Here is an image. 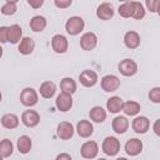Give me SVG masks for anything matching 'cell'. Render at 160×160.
Wrapping results in <instances>:
<instances>
[{
  "instance_id": "1",
  "label": "cell",
  "mask_w": 160,
  "mask_h": 160,
  "mask_svg": "<svg viewBox=\"0 0 160 160\" xmlns=\"http://www.w3.org/2000/svg\"><path fill=\"white\" fill-rule=\"evenodd\" d=\"M85 28V21L80 16H71L65 22V30L69 35H79Z\"/></svg>"
},
{
  "instance_id": "2",
  "label": "cell",
  "mask_w": 160,
  "mask_h": 160,
  "mask_svg": "<svg viewBox=\"0 0 160 160\" xmlns=\"http://www.w3.org/2000/svg\"><path fill=\"white\" fill-rule=\"evenodd\" d=\"M20 101L24 106H34L38 104L39 101V95H38V91L32 88H25L21 90L20 92Z\"/></svg>"
},
{
  "instance_id": "3",
  "label": "cell",
  "mask_w": 160,
  "mask_h": 160,
  "mask_svg": "<svg viewBox=\"0 0 160 160\" xmlns=\"http://www.w3.org/2000/svg\"><path fill=\"white\" fill-rule=\"evenodd\" d=\"M102 151L109 156H115L120 151V141L115 136H106L101 145Z\"/></svg>"
},
{
  "instance_id": "4",
  "label": "cell",
  "mask_w": 160,
  "mask_h": 160,
  "mask_svg": "<svg viewBox=\"0 0 160 160\" xmlns=\"http://www.w3.org/2000/svg\"><path fill=\"white\" fill-rule=\"evenodd\" d=\"M99 154V145L94 140L85 141L80 148V155L84 159H95Z\"/></svg>"
},
{
  "instance_id": "5",
  "label": "cell",
  "mask_w": 160,
  "mask_h": 160,
  "mask_svg": "<svg viewBox=\"0 0 160 160\" xmlns=\"http://www.w3.org/2000/svg\"><path fill=\"white\" fill-rule=\"evenodd\" d=\"M101 89L106 92H112V91H116L120 86V79L116 76V75H112V74H109V75H105L101 81Z\"/></svg>"
},
{
  "instance_id": "6",
  "label": "cell",
  "mask_w": 160,
  "mask_h": 160,
  "mask_svg": "<svg viewBox=\"0 0 160 160\" xmlns=\"http://www.w3.org/2000/svg\"><path fill=\"white\" fill-rule=\"evenodd\" d=\"M118 69L124 76H132L138 72V64L132 59H124L119 62Z\"/></svg>"
},
{
  "instance_id": "7",
  "label": "cell",
  "mask_w": 160,
  "mask_h": 160,
  "mask_svg": "<svg viewBox=\"0 0 160 160\" xmlns=\"http://www.w3.org/2000/svg\"><path fill=\"white\" fill-rule=\"evenodd\" d=\"M51 48L55 52L58 54H64L68 51L69 49V41L66 39V36L61 35V34H56L52 36L51 39Z\"/></svg>"
},
{
  "instance_id": "8",
  "label": "cell",
  "mask_w": 160,
  "mask_h": 160,
  "mask_svg": "<svg viewBox=\"0 0 160 160\" xmlns=\"http://www.w3.org/2000/svg\"><path fill=\"white\" fill-rule=\"evenodd\" d=\"M98 45V36L95 35V32H85L81 35L80 38V46L82 50L85 51H91L96 48Z\"/></svg>"
},
{
  "instance_id": "9",
  "label": "cell",
  "mask_w": 160,
  "mask_h": 160,
  "mask_svg": "<svg viewBox=\"0 0 160 160\" xmlns=\"http://www.w3.org/2000/svg\"><path fill=\"white\" fill-rule=\"evenodd\" d=\"M21 122L26 128H35L40 122V115L36 110H25L21 114Z\"/></svg>"
},
{
  "instance_id": "10",
  "label": "cell",
  "mask_w": 160,
  "mask_h": 160,
  "mask_svg": "<svg viewBox=\"0 0 160 160\" xmlns=\"http://www.w3.org/2000/svg\"><path fill=\"white\" fill-rule=\"evenodd\" d=\"M74 132H75L74 125L69 121H61V122H59V125L56 128V134L61 140L71 139L74 136Z\"/></svg>"
},
{
  "instance_id": "11",
  "label": "cell",
  "mask_w": 160,
  "mask_h": 160,
  "mask_svg": "<svg viewBox=\"0 0 160 160\" xmlns=\"http://www.w3.org/2000/svg\"><path fill=\"white\" fill-rule=\"evenodd\" d=\"M79 81L85 88H91L98 82V74L94 70H82L79 75Z\"/></svg>"
},
{
  "instance_id": "12",
  "label": "cell",
  "mask_w": 160,
  "mask_h": 160,
  "mask_svg": "<svg viewBox=\"0 0 160 160\" xmlns=\"http://www.w3.org/2000/svg\"><path fill=\"white\" fill-rule=\"evenodd\" d=\"M115 14L114 5L110 2H101L96 9V16L100 20H110Z\"/></svg>"
},
{
  "instance_id": "13",
  "label": "cell",
  "mask_w": 160,
  "mask_h": 160,
  "mask_svg": "<svg viewBox=\"0 0 160 160\" xmlns=\"http://www.w3.org/2000/svg\"><path fill=\"white\" fill-rule=\"evenodd\" d=\"M142 141L140 139H136V138H132V139H129L125 144V151L128 155L130 156H136L139 155L141 151H142Z\"/></svg>"
},
{
  "instance_id": "14",
  "label": "cell",
  "mask_w": 160,
  "mask_h": 160,
  "mask_svg": "<svg viewBox=\"0 0 160 160\" xmlns=\"http://www.w3.org/2000/svg\"><path fill=\"white\" fill-rule=\"evenodd\" d=\"M72 96L71 95H68V94H59L56 100H55V105L58 108V110L65 112V111H69L71 108H72Z\"/></svg>"
},
{
  "instance_id": "15",
  "label": "cell",
  "mask_w": 160,
  "mask_h": 160,
  "mask_svg": "<svg viewBox=\"0 0 160 160\" xmlns=\"http://www.w3.org/2000/svg\"><path fill=\"white\" fill-rule=\"evenodd\" d=\"M131 128L136 134H145L150 128V120L146 116H136L131 122Z\"/></svg>"
},
{
  "instance_id": "16",
  "label": "cell",
  "mask_w": 160,
  "mask_h": 160,
  "mask_svg": "<svg viewBox=\"0 0 160 160\" xmlns=\"http://www.w3.org/2000/svg\"><path fill=\"white\" fill-rule=\"evenodd\" d=\"M22 39V29L18 24H12L8 26V42L18 44Z\"/></svg>"
},
{
  "instance_id": "17",
  "label": "cell",
  "mask_w": 160,
  "mask_h": 160,
  "mask_svg": "<svg viewBox=\"0 0 160 160\" xmlns=\"http://www.w3.org/2000/svg\"><path fill=\"white\" fill-rule=\"evenodd\" d=\"M75 130H76V132L79 134L80 138H89L94 132V126H92L91 121H89V120H80L76 124Z\"/></svg>"
},
{
  "instance_id": "18",
  "label": "cell",
  "mask_w": 160,
  "mask_h": 160,
  "mask_svg": "<svg viewBox=\"0 0 160 160\" xmlns=\"http://www.w3.org/2000/svg\"><path fill=\"white\" fill-rule=\"evenodd\" d=\"M124 44L128 49H136L140 46V35L134 31V30H130V31H126L125 35H124Z\"/></svg>"
},
{
  "instance_id": "19",
  "label": "cell",
  "mask_w": 160,
  "mask_h": 160,
  "mask_svg": "<svg viewBox=\"0 0 160 160\" xmlns=\"http://www.w3.org/2000/svg\"><path fill=\"white\" fill-rule=\"evenodd\" d=\"M111 126L116 134H124L129 129V120L126 119V116H121V115L115 116L112 119Z\"/></svg>"
},
{
  "instance_id": "20",
  "label": "cell",
  "mask_w": 160,
  "mask_h": 160,
  "mask_svg": "<svg viewBox=\"0 0 160 160\" xmlns=\"http://www.w3.org/2000/svg\"><path fill=\"white\" fill-rule=\"evenodd\" d=\"M39 92L40 95L44 98V99H51L55 92H56V85L54 81H50V80H46L44 82H41L40 85V89H39Z\"/></svg>"
},
{
  "instance_id": "21",
  "label": "cell",
  "mask_w": 160,
  "mask_h": 160,
  "mask_svg": "<svg viewBox=\"0 0 160 160\" xmlns=\"http://www.w3.org/2000/svg\"><path fill=\"white\" fill-rule=\"evenodd\" d=\"M34 49H35V41L29 36L22 38L19 42V46H18L19 52L22 55H30L34 51Z\"/></svg>"
},
{
  "instance_id": "22",
  "label": "cell",
  "mask_w": 160,
  "mask_h": 160,
  "mask_svg": "<svg viewBox=\"0 0 160 160\" xmlns=\"http://www.w3.org/2000/svg\"><path fill=\"white\" fill-rule=\"evenodd\" d=\"M0 122L5 129L12 130V129H16L19 126V118H18V115H15L12 112H8V114H4L1 116Z\"/></svg>"
},
{
  "instance_id": "23",
  "label": "cell",
  "mask_w": 160,
  "mask_h": 160,
  "mask_svg": "<svg viewBox=\"0 0 160 160\" xmlns=\"http://www.w3.org/2000/svg\"><path fill=\"white\" fill-rule=\"evenodd\" d=\"M46 19H45V16H42V15H35V16H32L31 19H30V22H29V26H30V29L32 30V31H35V32H41V31H44V29L46 28Z\"/></svg>"
},
{
  "instance_id": "24",
  "label": "cell",
  "mask_w": 160,
  "mask_h": 160,
  "mask_svg": "<svg viewBox=\"0 0 160 160\" xmlns=\"http://www.w3.org/2000/svg\"><path fill=\"white\" fill-rule=\"evenodd\" d=\"M60 89H61V92L72 96V94H75V91H76V81L69 76L62 78L60 81Z\"/></svg>"
},
{
  "instance_id": "25",
  "label": "cell",
  "mask_w": 160,
  "mask_h": 160,
  "mask_svg": "<svg viewBox=\"0 0 160 160\" xmlns=\"http://www.w3.org/2000/svg\"><path fill=\"white\" fill-rule=\"evenodd\" d=\"M122 104L124 101L120 96H111L106 101V109L112 114H118L122 110Z\"/></svg>"
},
{
  "instance_id": "26",
  "label": "cell",
  "mask_w": 160,
  "mask_h": 160,
  "mask_svg": "<svg viewBox=\"0 0 160 160\" xmlns=\"http://www.w3.org/2000/svg\"><path fill=\"white\" fill-rule=\"evenodd\" d=\"M140 109H141V106L138 101L129 100V101H125L122 104V110L121 111H124L125 115H128V116H135L140 112Z\"/></svg>"
},
{
  "instance_id": "27",
  "label": "cell",
  "mask_w": 160,
  "mask_h": 160,
  "mask_svg": "<svg viewBox=\"0 0 160 160\" xmlns=\"http://www.w3.org/2000/svg\"><path fill=\"white\" fill-rule=\"evenodd\" d=\"M89 116H90V120L95 122H104L106 119V110L101 106H94L90 109Z\"/></svg>"
},
{
  "instance_id": "28",
  "label": "cell",
  "mask_w": 160,
  "mask_h": 160,
  "mask_svg": "<svg viewBox=\"0 0 160 160\" xmlns=\"http://www.w3.org/2000/svg\"><path fill=\"white\" fill-rule=\"evenodd\" d=\"M16 146H18V150H19L20 154H28V152L31 150L32 141H31L30 136H28V135H21V136L18 139Z\"/></svg>"
},
{
  "instance_id": "29",
  "label": "cell",
  "mask_w": 160,
  "mask_h": 160,
  "mask_svg": "<svg viewBox=\"0 0 160 160\" xmlns=\"http://www.w3.org/2000/svg\"><path fill=\"white\" fill-rule=\"evenodd\" d=\"M131 2V18L135 20H141L145 16V8L140 1H130Z\"/></svg>"
},
{
  "instance_id": "30",
  "label": "cell",
  "mask_w": 160,
  "mask_h": 160,
  "mask_svg": "<svg viewBox=\"0 0 160 160\" xmlns=\"http://www.w3.org/2000/svg\"><path fill=\"white\" fill-rule=\"evenodd\" d=\"M14 151V144L9 139H2L0 141V156L9 158Z\"/></svg>"
},
{
  "instance_id": "31",
  "label": "cell",
  "mask_w": 160,
  "mask_h": 160,
  "mask_svg": "<svg viewBox=\"0 0 160 160\" xmlns=\"http://www.w3.org/2000/svg\"><path fill=\"white\" fill-rule=\"evenodd\" d=\"M16 0H6L5 4L1 6V14L2 15H6V16H10V15H14L18 10V5H16Z\"/></svg>"
},
{
  "instance_id": "32",
  "label": "cell",
  "mask_w": 160,
  "mask_h": 160,
  "mask_svg": "<svg viewBox=\"0 0 160 160\" xmlns=\"http://www.w3.org/2000/svg\"><path fill=\"white\" fill-rule=\"evenodd\" d=\"M119 15L124 19H129L131 18V2L130 1H125L122 4H120L119 6Z\"/></svg>"
},
{
  "instance_id": "33",
  "label": "cell",
  "mask_w": 160,
  "mask_h": 160,
  "mask_svg": "<svg viewBox=\"0 0 160 160\" xmlns=\"http://www.w3.org/2000/svg\"><path fill=\"white\" fill-rule=\"evenodd\" d=\"M149 99L154 102V104H159L160 102V88L159 86H155L150 90L149 92Z\"/></svg>"
},
{
  "instance_id": "34",
  "label": "cell",
  "mask_w": 160,
  "mask_h": 160,
  "mask_svg": "<svg viewBox=\"0 0 160 160\" xmlns=\"http://www.w3.org/2000/svg\"><path fill=\"white\" fill-rule=\"evenodd\" d=\"M145 5H146L148 10H150L151 12H158V11H159L160 1H159V0H146Z\"/></svg>"
},
{
  "instance_id": "35",
  "label": "cell",
  "mask_w": 160,
  "mask_h": 160,
  "mask_svg": "<svg viewBox=\"0 0 160 160\" xmlns=\"http://www.w3.org/2000/svg\"><path fill=\"white\" fill-rule=\"evenodd\" d=\"M54 4H55V6H56V8L66 9V8H69V6L72 4V1H71V0H55V1H54Z\"/></svg>"
},
{
  "instance_id": "36",
  "label": "cell",
  "mask_w": 160,
  "mask_h": 160,
  "mask_svg": "<svg viewBox=\"0 0 160 160\" xmlns=\"http://www.w3.org/2000/svg\"><path fill=\"white\" fill-rule=\"evenodd\" d=\"M8 42V26H0V44Z\"/></svg>"
},
{
  "instance_id": "37",
  "label": "cell",
  "mask_w": 160,
  "mask_h": 160,
  "mask_svg": "<svg viewBox=\"0 0 160 160\" xmlns=\"http://www.w3.org/2000/svg\"><path fill=\"white\" fill-rule=\"evenodd\" d=\"M28 4L34 9H39L44 5V0H28Z\"/></svg>"
},
{
  "instance_id": "38",
  "label": "cell",
  "mask_w": 160,
  "mask_h": 160,
  "mask_svg": "<svg viewBox=\"0 0 160 160\" xmlns=\"http://www.w3.org/2000/svg\"><path fill=\"white\" fill-rule=\"evenodd\" d=\"M55 160H72V159L68 152H60L59 155H56Z\"/></svg>"
},
{
  "instance_id": "39",
  "label": "cell",
  "mask_w": 160,
  "mask_h": 160,
  "mask_svg": "<svg viewBox=\"0 0 160 160\" xmlns=\"http://www.w3.org/2000/svg\"><path fill=\"white\" fill-rule=\"evenodd\" d=\"M159 124H160V120L158 119V120L155 121V124H154V132H155L156 135H160V130H159Z\"/></svg>"
},
{
  "instance_id": "40",
  "label": "cell",
  "mask_w": 160,
  "mask_h": 160,
  "mask_svg": "<svg viewBox=\"0 0 160 160\" xmlns=\"http://www.w3.org/2000/svg\"><path fill=\"white\" fill-rule=\"evenodd\" d=\"M2 56V48H1V44H0V58Z\"/></svg>"
},
{
  "instance_id": "41",
  "label": "cell",
  "mask_w": 160,
  "mask_h": 160,
  "mask_svg": "<svg viewBox=\"0 0 160 160\" xmlns=\"http://www.w3.org/2000/svg\"><path fill=\"white\" fill-rule=\"evenodd\" d=\"M115 160H128L126 158H118V159H115Z\"/></svg>"
},
{
  "instance_id": "42",
  "label": "cell",
  "mask_w": 160,
  "mask_h": 160,
  "mask_svg": "<svg viewBox=\"0 0 160 160\" xmlns=\"http://www.w3.org/2000/svg\"><path fill=\"white\" fill-rule=\"evenodd\" d=\"M1 99H2V94H1V91H0V102H1Z\"/></svg>"
},
{
  "instance_id": "43",
  "label": "cell",
  "mask_w": 160,
  "mask_h": 160,
  "mask_svg": "<svg viewBox=\"0 0 160 160\" xmlns=\"http://www.w3.org/2000/svg\"><path fill=\"white\" fill-rule=\"evenodd\" d=\"M98 160H106V159H104V158H100V159H98Z\"/></svg>"
},
{
  "instance_id": "44",
  "label": "cell",
  "mask_w": 160,
  "mask_h": 160,
  "mask_svg": "<svg viewBox=\"0 0 160 160\" xmlns=\"http://www.w3.org/2000/svg\"><path fill=\"white\" fill-rule=\"evenodd\" d=\"M0 160H4V158H2V156H0Z\"/></svg>"
}]
</instances>
